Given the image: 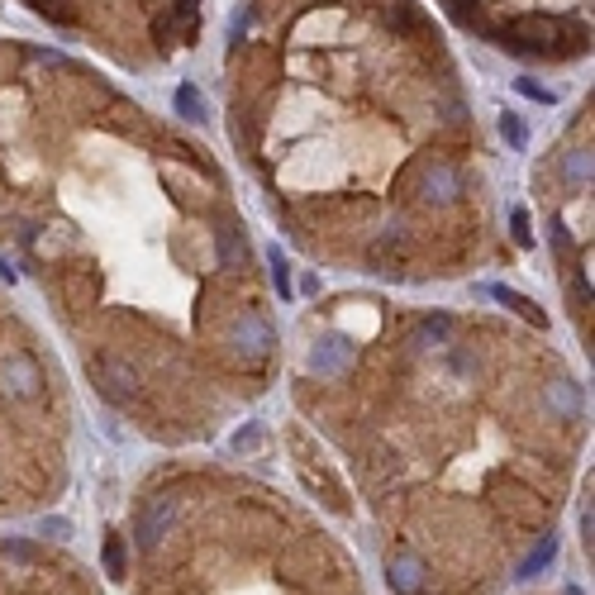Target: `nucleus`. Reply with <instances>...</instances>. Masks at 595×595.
Here are the masks:
<instances>
[{"label":"nucleus","mask_w":595,"mask_h":595,"mask_svg":"<svg viewBox=\"0 0 595 595\" xmlns=\"http://www.w3.org/2000/svg\"><path fill=\"white\" fill-rule=\"evenodd\" d=\"M519 91H524V96H534V100H543V105L552 100V91H543V87H534V81H519Z\"/></svg>","instance_id":"nucleus-19"},{"label":"nucleus","mask_w":595,"mask_h":595,"mask_svg":"<svg viewBox=\"0 0 595 595\" xmlns=\"http://www.w3.org/2000/svg\"><path fill=\"white\" fill-rule=\"evenodd\" d=\"M267 262H272V282H276V291H282V301H291V262L282 258V248H267Z\"/></svg>","instance_id":"nucleus-13"},{"label":"nucleus","mask_w":595,"mask_h":595,"mask_svg":"<svg viewBox=\"0 0 595 595\" xmlns=\"http://www.w3.org/2000/svg\"><path fill=\"white\" fill-rule=\"evenodd\" d=\"M91 376H96V386H100V395L105 400H115V405H124V400H134L138 395V372L124 363V357H96L91 363Z\"/></svg>","instance_id":"nucleus-1"},{"label":"nucleus","mask_w":595,"mask_h":595,"mask_svg":"<svg viewBox=\"0 0 595 595\" xmlns=\"http://www.w3.org/2000/svg\"><path fill=\"white\" fill-rule=\"evenodd\" d=\"M448 338H453V320H448V314H429V320L415 329L410 344L415 348H438V344H448Z\"/></svg>","instance_id":"nucleus-9"},{"label":"nucleus","mask_w":595,"mask_h":595,"mask_svg":"<svg viewBox=\"0 0 595 595\" xmlns=\"http://www.w3.org/2000/svg\"><path fill=\"white\" fill-rule=\"evenodd\" d=\"M500 134L509 138V148H524V138H528V134H524V119H519V115H500Z\"/></svg>","instance_id":"nucleus-16"},{"label":"nucleus","mask_w":595,"mask_h":595,"mask_svg":"<svg viewBox=\"0 0 595 595\" xmlns=\"http://www.w3.org/2000/svg\"><path fill=\"white\" fill-rule=\"evenodd\" d=\"M552 558H558V539H552V534H548V539H543V543H539V548H534V552H528V558L519 562V571H515V577H519V581H528V577H539V571H543V567H548Z\"/></svg>","instance_id":"nucleus-11"},{"label":"nucleus","mask_w":595,"mask_h":595,"mask_svg":"<svg viewBox=\"0 0 595 595\" xmlns=\"http://www.w3.org/2000/svg\"><path fill=\"white\" fill-rule=\"evenodd\" d=\"M0 282H15V272H10L5 262H0Z\"/></svg>","instance_id":"nucleus-20"},{"label":"nucleus","mask_w":595,"mask_h":595,"mask_svg":"<svg viewBox=\"0 0 595 595\" xmlns=\"http://www.w3.org/2000/svg\"><path fill=\"white\" fill-rule=\"evenodd\" d=\"M509 224H515V239L528 248V243H534V233H528V210L524 205H515V210H509Z\"/></svg>","instance_id":"nucleus-17"},{"label":"nucleus","mask_w":595,"mask_h":595,"mask_svg":"<svg viewBox=\"0 0 595 595\" xmlns=\"http://www.w3.org/2000/svg\"><path fill=\"white\" fill-rule=\"evenodd\" d=\"M491 295H496V301H505L509 310H515V314H524V320L528 324H534V329H543L548 324V314L534 305V301H528V295H519V291H509V286H491Z\"/></svg>","instance_id":"nucleus-10"},{"label":"nucleus","mask_w":595,"mask_h":595,"mask_svg":"<svg viewBox=\"0 0 595 595\" xmlns=\"http://www.w3.org/2000/svg\"><path fill=\"white\" fill-rule=\"evenodd\" d=\"M5 386H10L15 395H25V400L44 395V367H38L29 353H10V357H5Z\"/></svg>","instance_id":"nucleus-4"},{"label":"nucleus","mask_w":595,"mask_h":595,"mask_svg":"<svg viewBox=\"0 0 595 595\" xmlns=\"http://www.w3.org/2000/svg\"><path fill=\"white\" fill-rule=\"evenodd\" d=\"M543 400H548V410H558L562 419H577L581 415V391L571 386V381H548V391H543Z\"/></svg>","instance_id":"nucleus-8"},{"label":"nucleus","mask_w":595,"mask_h":595,"mask_svg":"<svg viewBox=\"0 0 595 595\" xmlns=\"http://www.w3.org/2000/svg\"><path fill=\"white\" fill-rule=\"evenodd\" d=\"M105 567H110V577H124V539L110 534V543H105Z\"/></svg>","instance_id":"nucleus-15"},{"label":"nucleus","mask_w":595,"mask_h":595,"mask_svg":"<svg viewBox=\"0 0 595 595\" xmlns=\"http://www.w3.org/2000/svg\"><path fill=\"white\" fill-rule=\"evenodd\" d=\"M419 196L429 200V205H453L462 196V172L453 162H424L419 167Z\"/></svg>","instance_id":"nucleus-2"},{"label":"nucleus","mask_w":595,"mask_h":595,"mask_svg":"<svg viewBox=\"0 0 595 595\" xmlns=\"http://www.w3.org/2000/svg\"><path fill=\"white\" fill-rule=\"evenodd\" d=\"M272 344H276V333H272V324L262 320V314H243L239 324H233V348H239V357L243 363H262V357L272 353Z\"/></svg>","instance_id":"nucleus-3"},{"label":"nucleus","mask_w":595,"mask_h":595,"mask_svg":"<svg viewBox=\"0 0 595 595\" xmlns=\"http://www.w3.org/2000/svg\"><path fill=\"white\" fill-rule=\"evenodd\" d=\"M348 363H353V344H348V338H320L314 353H310V367L320 372V376H338Z\"/></svg>","instance_id":"nucleus-6"},{"label":"nucleus","mask_w":595,"mask_h":595,"mask_svg":"<svg viewBox=\"0 0 595 595\" xmlns=\"http://www.w3.org/2000/svg\"><path fill=\"white\" fill-rule=\"evenodd\" d=\"M386 581H391L395 595H419L429 577H424V562L415 558V552H391L386 558Z\"/></svg>","instance_id":"nucleus-5"},{"label":"nucleus","mask_w":595,"mask_h":595,"mask_svg":"<svg viewBox=\"0 0 595 595\" xmlns=\"http://www.w3.org/2000/svg\"><path fill=\"white\" fill-rule=\"evenodd\" d=\"M167 524H172V500H167V496L148 500L143 515H138V543L143 548H158V539L167 534Z\"/></svg>","instance_id":"nucleus-7"},{"label":"nucleus","mask_w":595,"mask_h":595,"mask_svg":"<svg viewBox=\"0 0 595 595\" xmlns=\"http://www.w3.org/2000/svg\"><path fill=\"white\" fill-rule=\"evenodd\" d=\"M0 548H5V552H10L15 562H34V543H15V539H5V543H0Z\"/></svg>","instance_id":"nucleus-18"},{"label":"nucleus","mask_w":595,"mask_h":595,"mask_svg":"<svg viewBox=\"0 0 595 595\" xmlns=\"http://www.w3.org/2000/svg\"><path fill=\"white\" fill-rule=\"evenodd\" d=\"M177 115H186V119H205L210 115L205 110V96L190 87V81H186V87H177Z\"/></svg>","instance_id":"nucleus-12"},{"label":"nucleus","mask_w":595,"mask_h":595,"mask_svg":"<svg viewBox=\"0 0 595 595\" xmlns=\"http://www.w3.org/2000/svg\"><path fill=\"white\" fill-rule=\"evenodd\" d=\"M567 181L571 186H590V153H567Z\"/></svg>","instance_id":"nucleus-14"}]
</instances>
